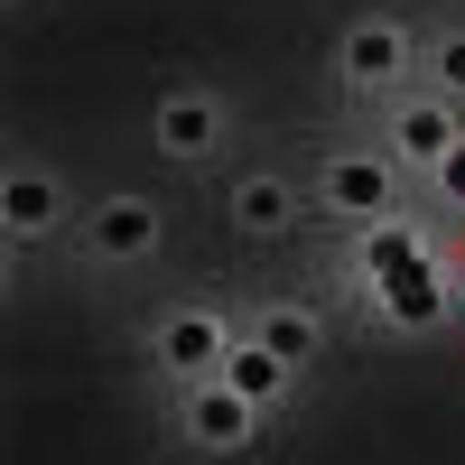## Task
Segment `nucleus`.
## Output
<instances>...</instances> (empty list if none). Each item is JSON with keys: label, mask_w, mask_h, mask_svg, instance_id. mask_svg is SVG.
<instances>
[{"label": "nucleus", "mask_w": 465, "mask_h": 465, "mask_svg": "<svg viewBox=\"0 0 465 465\" xmlns=\"http://www.w3.org/2000/svg\"><path fill=\"white\" fill-rule=\"evenodd\" d=\"M223 131H232V112H223V94H205V84H177V94L149 103V149L177 159V168H205L214 149H223Z\"/></svg>", "instance_id": "6e6552de"}, {"label": "nucleus", "mask_w": 465, "mask_h": 465, "mask_svg": "<svg viewBox=\"0 0 465 465\" xmlns=\"http://www.w3.org/2000/svg\"><path fill=\"white\" fill-rule=\"evenodd\" d=\"M419 84L465 103V28H429V37H419Z\"/></svg>", "instance_id": "ddd939ff"}, {"label": "nucleus", "mask_w": 465, "mask_h": 465, "mask_svg": "<svg viewBox=\"0 0 465 465\" xmlns=\"http://www.w3.org/2000/svg\"><path fill=\"white\" fill-rule=\"evenodd\" d=\"M429 205H438V214H465V140L429 168Z\"/></svg>", "instance_id": "4468645a"}, {"label": "nucleus", "mask_w": 465, "mask_h": 465, "mask_svg": "<svg viewBox=\"0 0 465 465\" xmlns=\"http://www.w3.org/2000/svg\"><path fill=\"white\" fill-rule=\"evenodd\" d=\"M252 335L280 354L289 372H317V354H326V326H317V307H298V298H261V317H252Z\"/></svg>", "instance_id": "9b49d317"}, {"label": "nucleus", "mask_w": 465, "mask_h": 465, "mask_svg": "<svg viewBox=\"0 0 465 465\" xmlns=\"http://www.w3.org/2000/svg\"><path fill=\"white\" fill-rule=\"evenodd\" d=\"M261 419L270 410H252L242 391H232L223 372H205V381H177L168 391V429L196 447V456H242L252 438H261Z\"/></svg>", "instance_id": "7ed1b4c3"}, {"label": "nucleus", "mask_w": 465, "mask_h": 465, "mask_svg": "<svg viewBox=\"0 0 465 465\" xmlns=\"http://www.w3.org/2000/svg\"><path fill=\"white\" fill-rule=\"evenodd\" d=\"M65 223H74V186L47 159H10V168H0V232H10V252L56 242Z\"/></svg>", "instance_id": "0eeeda50"}, {"label": "nucleus", "mask_w": 465, "mask_h": 465, "mask_svg": "<svg viewBox=\"0 0 465 465\" xmlns=\"http://www.w3.org/2000/svg\"><path fill=\"white\" fill-rule=\"evenodd\" d=\"M223 381H232V391H242L252 410H280V401L298 391V372H289L280 354H270V344H261L252 326H242V344H232V354H223Z\"/></svg>", "instance_id": "f8f14e48"}, {"label": "nucleus", "mask_w": 465, "mask_h": 465, "mask_svg": "<svg viewBox=\"0 0 465 465\" xmlns=\"http://www.w3.org/2000/svg\"><path fill=\"white\" fill-rule=\"evenodd\" d=\"M372 140L391 149L401 168H419L429 177L447 149L465 140V103H447V94H429V84H401V94H381V112H372Z\"/></svg>", "instance_id": "f03ea898"}, {"label": "nucleus", "mask_w": 465, "mask_h": 465, "mask_svg": "<svg viewBox=\"0 0 465 465\" xmlns=\"http://www.w3.org/2000/svg\"><path fill=\"white\" fill-rule=\"evenodd\" d=\"M298 177H280V168H252V177H232L223 186V214H232V232L242 242H280V232H298Z\"/></svg>", "instance_id": "9d476101"}, {"label": "nucleus", "mask_w": 465, "mask_h": 465, "mask_svg": "<svg viewBox=\"0 0 465 465\" xmlns=\"http://www.w3.org/2000/svg\"><path fill=\"white\" fill-rule=\"evenodd\" d=\"M401 159L391 149H326V168H317V205L335 223H391L401 214Z\"/></svg>", "instance_id": "20e7f679"}, {"label": "nucleus", "mask_w": 465, "mask_h": 465, "mask_svg": "<svg viewBox=\"0 0 465 465\" xmlns=\"http://www.w3.org/2000/svg\"><path fill=\"white\" fill-rule=\"evenodd\" d=\"M74 242H84V261H94V270H140V261H159L168 214L149 205V196H131V186H112V196H94V205H84Z\"/></svg>", "instance_id": "39448f33"}, {"label": "nucleus", "mask_w": 465, "mask_h": 465, "mask_svg": "<svg viewBox=\"0 0 465 465\" xmlns=\"http://www.w3.org/2000/svg\"><path fill=\"white\" fill-rule=\"evenodd\" d=\"M326 74L344 94H363V103H381V94H401V84H419V37L401 28V19H344L335 28V56H326Z\"/></svg>", "instance_id": "f257e3e1"}, {"label": "nucleus", "mask_w": 465, "mask_h": 465, "mask_svg": "<svg viewBox=\"0 0 465 465\" xmlns=\"http://www.w3.org/2000/svg\"><path fill=\"white\" fill-rule=\"evenodd\" d=\"M232 344H242V326H232L214 298H186V307H168V317L149 326V363L168 381H205V372H223Z\"/></svg>", "instance_id": "423d86ee"}, {"label": "nucleus", "mask_w": 465, "mask_h": 465, "mask_svg": "<svg viewBox=\"0 0 465 465\" xmlns=\"http://www.w3.org/2000/svg\"><path fill=\"white\" fill-rule=\"evenodd\" d=\"M372 317L401 326V335H438V326L456 317V289L429 270V252H419V261H391V270L372 280Z\"/></svg>", "instance_id": "1a4fd4ad"}]
</instances>
